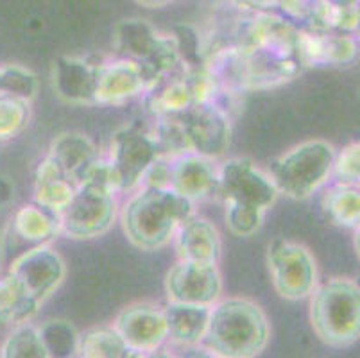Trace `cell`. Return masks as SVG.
<instances>
[{"mask_svg":"<svg viewBox=\"0 0 360 358\" xmlns=\"http://www.w3.org/2000/svg\"><path fill=\"white\" fill-rule=\"evenodd\" d=\"M297 27L278 11L244 8L235 47L240 49L244 59L248 91L281 87L303 72L296 56Z\"/></svg>","mask_w":360,"mask_h":358,"instance_id":"cell-1","label":"cell"},{"mask_svg":"<svg viewBox=\"0 0 360 358\" xmlns=\"http://www.w3.org/2000/svg\"><path fill=\"white\" fill-rule=\"evenodd\" d=\"M269 174L248 158H230L219 165L217 197L226 205V224L237 236H253L278 199Z\"/></svg>","mask_w":360,"mask_h":358,"instance_id":"cell-2","label":"cell"},{"mask_svg":"<svg viewBox=\"0 0 360 358\" xmlns=\"http://www.w3.org/2000/svg\"><path fill=\"white\" fill-rule=\"evenodd\" d=\"M194 213V203L174 190L142 186L124 203L120 221L131 244L142 251H156L165 248L181 222Z\"/></svg>","mask_w":360,"mask_h":358,"instance_id":"cell-3","label":"cell"},{"mask_svg":"<svg viewBox=\"0 0 360 358\" xmlns=\"http://www.w3.org/2000/svg\"><path fill=\"white\" fill-rule=\"evenodd\" d=\"M271 326L265 312L244 298L212 305L210 321L201 344L212 354L224 358H253L267 347Z\"/></svg>","mask_w":360,"mask_h":358,"instance_id":"cell-4","label":"cell"},{"mask_svg":"<svg viewBox=\"0 0 360 358\" xmlns=\"http://www.w3.org/2000/svg\"><path fill=\"white\" fill-rule=\"evenodd\" d=\"M310 323L317 339L330 347H346L360 335V288L348 278L316 285L310 294Z\"/></svg>","mask_w":360,"mask_h":358,"instance_id":"cell-5","label":"cell"},{"mask_svg":"<svg viewBox=\"0 0 360 358\" xmlns=\"http://www.w3.org/2000/svg\"><path fill=\"white\" fill-rule=\"evenodd\" d=\"M335 147L326 140H307L276 158L271 179L278 193L294 201H305L332 181Z\"/></svg>","mask_w":360,"mask_h":358,"instance_id":"cell-6","label":"cell"},{"mask_svg":"<svg viewBox=\"0 0 360 358\" xmlns=\"http://www.w3.org/2000/svg\"><path fill=\"white\" fill-rule=\"evenodd\" d=\"M117 215L119 203L115 193L79 185L60 213V233L74 241H90L110 231Z\"/></svg>","mask_w":360,"mask_h":358,"instance_id":"cell-7","label":"cell"},{"mask_svg":"<svg viewBox=\"0 0 360 358\" xmlns=\"http://www.w3.org/2000/svg\"><path fill=\"white\" fill-rule=\"evenodd\" d=\"M267 265L274 290L287 301L305 300L317 285L314 255L303 244L276 238L267 249Z\"/></svg>","mask_w":360,"mask_h":358,"instance_id":"cell-8","label":"cell"},{"mask_svg":"<svg viewBox=\"0 0 360 358\" xmlns=\"http://www.w3.org/2000/svg\"><path fill=\"white\" fill-rule=\"evenodd\" d=\"M158 158V146L150 131L142 129L135 124L117 131L111 140L108 160L119 177L120 193L139 188L149 167Z\"/></svg>","mask_w":360,"mask_h":358,"instance_id":"cell-9","label":"cell"},{"mask_svg":"<svg viewBox=\"0 0 360 358\" xmlns=\"http://www.w3.org/2000/svg\"><path fill=\"white\" fill-rule=\"evenodd\" d=\"M192 153L201 156H224L231 142V115L219 104L195 103L178 115Z\"/></svg>","mask_w":360,"mask_h":358,"instance_id":"cell-10","label":"cell"},{"mask_svg":"<svg viewBox=\"0 0 360 358\" xmlns=\"http://www.w3.org/2000/svg\"><path fill=\"white\" fill-rule=\"evenodd\" d=\"M165 292L169 303L212 305L221 300L222 278L217 264L178 258L165 278Z\"/></svg>","mask_w":360,"mask_h":358,"instance_id":"cell-11","label":"cell"},{"mask_svg":"<svg viewBox=\"0 0 360 358\" xmlns=\"http://www.w3.org/2000/svg\"><path fill=\"white\" fill-rule=\"evenodd\" d=\"M8 272L24 285L36 301L44 303L63 283L67 265L60 252L49 244H40L16 256Z\"/></svg>","mask_w":360,"mask_h":358,"instance_id":"cell-12","label":"cell"},{"mask_svg":"<svg viewBox=\"0 0 360 358\" xmlns=\"http://www.w3.org/2000/svg\"><path fill=\"white\" fill-rule=\"evenodd\" d=\"M113 328L139 357L158 351L169 337L165 310L153 303H133L122 308Z\"/></svg>","mask_w":360,"mask_h":358,"instance_id":"cell-13","label":"cell"},{"mask_svg":"<svg viewBox=\"0 0 360 358\" xmlns=\"http://www.w3.org/2000/svg\"><path fill=\"white\" fill-rule=\"evenodd\" d=\"M359 54V39L348 32L316 31L300 25L296 32V56L303 68L349 65Z\"/></svg>","mask_w":360,"mask_h":358,"instance_id":"cell-14","label":"cell"},{"mask_svg":"<svg viewBox=\"0 0 360 358\" xmlns=\"http://www.w3.org/2000/svg\"><path fill=\"white\" fill-rule=\"evenodd\" d=\"M217 183L219 165L212 158L198 153L170 158L169 188L194 205L217 197Z\"/></svg>","mask_w":360,"mask_h":358,"instance_id":"cell-15","label":"cell"},{"mask_svg":"<svg viewBox=\"0 0 360 358\" xmlns=\"http://www.w3.org/2000/svg\"><path fill=\"white\" fill-rule=\"evenodd\" d=\"M147 90V81L142 67L136 61L120 58L97 63L96 74V104L120 106Z\"/></svg>","mask_w":360,"mask_h":358,"instance_id":"cell-16","label":"cell"},{"mask_svg":"<svg viewBox=\"0 0 360 358\" xmlns=\"http://www.w3.org/2000/svg\"><path fill=\"white\" fill-rule=\"evenodd\" d=\"M97 63L75 56H61L52 63V90L68 104H96Z\"/></svg>","mask_w":360,"mask_h":358,"instance_id":"cell-17","label":"cell"},{"mask_svg":"<svg viewBox=\"0 0 360 358\" xmlns=\"http://www.w3.org/2000/svg\"><path fill=\"white\" fill-rule=\"evenodd\" d=\"M178 258L199 262V264H219L221 260V235L214 222L194 213L178 228L174 235Z\"/></svg>","mask_w":360,"mask_h":358,"instance_id":"cell-18","label":"cell"},{"mask_svg":"<svg viewBox=\"0 0 360 358\" xmlns=\"http://www.w3.org/2000/svg\"><path fill=\"white\" fill-rule=\"evenodd\" d=\"M188 70H191L188 67L178 68L147 88L142 97L146 110L153 117H176L195 104L191 81H188Z\"/></svg>","mask_w":360,"mask_h":358,"instance_id":"cell-19","label":"cell"},{"mask_svg":"<svg viewBox=\"0 0 360 358\" xmlns=\"http://www.w3.org/2000/svg\"><path fill=\"white\" fill-rule=\"evenodd\" d=\"M165 32L143 18H126L119 22L113 32V47L120 58L146 63L162 45Z\"/></svg>","mask_w":360,"mask_h":358,"instance_id":"cell-20","label":"cell"},{"mask_svg":"<svg viewBox=\"0 0 360 358\" xmlns=\"http://www.w3.org/2000/svg\"><path fill=\"white\" fill-rule=\"evenodd\" d=\"M49 158L61 172L70 177L75 185L79 186L88 167L101 156L96 143L91 142L86 134L81 133H63L52 140L49 147Z\"/></svg>","mask_w":360,"mask_h":358,"instance_id":"cell-21","label":"cell"},{"mask_svg":"<svg viewBox=\"0 0 360 358\" xmlns=\"http://www.w3.org/2000/svg\"><path fill=\"white\" fill-rule=\"evenodd\" d=\"M210 308L206 305L169 303L165 310L167 340L181 347H195L202 343L210 321Z\"/></svg>","mask_w":360,"mask_h":358,"instance_id":"cell-22","label":"cell"},{"mask_svg":"<svg viewBox=\"0 0 360 358\" xmlns=\"http://www.w3.org/2000/svg\"><path fill=\"white\" fill-rule=\"evenodd\" d=\"M77 185L65 176L60 167L45 156L34 174V203L60 215L74 197Z\"/></svg>","mask_w":360,"mask_h":358,"instance_id":"cell-23","label":"cell"},{"mask_svg":"<svg viewBox=\"0 0 360 358\" xmlns=\"http://www.w3.org/2000/svg\"><path fill=\"white\" fill-rule=\"evenodd\" d=\"M13 235L32 245L49 244L60 235V215L44 206L25 205L15 213L11 221Z\"/></svg>","mask_w":360,"mask_h":358,"instance_id":"cell-24","label":"cell"},{"mask_svg":"<svg viewBox=\"0 0 360 358\" xmlns=\"http://www.w3.org/2000/svg\"><path fill=\"white\" fill-rule=\"evenodd\" d=\"M40 305L15 276L8 272L0 278V326L29 323L38 314Z\"/></svg>","mask_w":360,"mask_h":358,"instance_id":"cell-25","label":"cell"},{"mask_svg":"<svg viewBox=\"0 0 360 358\" xmlns=\"http://www.w3.org/2000/svg\"><path fill=\"white\" fill-rule=\"evenodd\" d=\"M359 20V6L340 4L335 0H312V8L305 25L316 31L356 34Z\"/></svg>","mask_w":360,"mask_h":358,"instance_id":"cell-26","label":"cell"},{"mask_svg":"<svg viewBox=\"0 0 360 358\" xmlns=\"http://www.w3.org/2000/svg\"><path fill=\"white\" fill-rule=\"evenodd\" d=\"M321 206L333 224L340 228H356L360 221V190L359 185L337 183L325 186Z\"/></svg>","mask_w":360,"mask_h":358,"instance_id":"cell-27","label":"cell"},{"mask_svg":"<svg viewBox=\"0 0 360 358\" xmlns=\"http://www.w3.org/2000/svg\"><path fill=\"white\" fill-rule=\"evenodd\" d=\"M75 357L81 358H133L139 357L129 350L113 326L90 328L77 337Z\"/></svg>","mask_w":360,"mask_h":358,"instance_id":"cell-28","label":"cell"},{"mask_svg":"<svg viewBox=\"0 0 360 358\" xmlns=\"http://www.w3.org/2000/svg\"><path fill=\"white\" fill-rule=\"evenodd\" d=\"M0 357L4 358H51L40 337L38 326L22 323L13 326V331L2 344Z\"/></svg>","mask_w":360,"mask_h":358,"instance_id":"cell-29","label":"cell"},{"mask_svg":"<svg viewBox=\"0 0 360 358\" xmlns=\"http://www.w3.org/2000/svg\"><path fill=\"white\" fill-rule=\"evenodd\" d=\"M38 75L22 65H0V95L20 98L31 104L38 95Z\"/></svg>","mask_w":360,"mask_h":358,"instance_id":"cell-30","label":"cell"},{"mask_svg":"<svg viewBox=\"0 0 360 358\" xmlns=\"http://www.w3.org/2000/svg\"><path fill=\"white\" fill-rule=\"evenodd\" d=\"M40 337L49 351V357H74L77 347V337L75 331L67 321H47L38 326Z\"/></svg>","mask_w":360,"mask_h":358,"instance_id":"cell-31","label":"cell"},{"mask_svg":"<svg viewBox=\"0 0 360 358\" xmlns=\"http://www.w3.org/2000/svg\"><path fill=\"white\" fill-rule=\"evenodd\" d=\"M31 104L20 98L0 95V142L18 136L27 127Z\"/></svg>","mask_w":360,"mask_h":358,"instance_id":"cell-32","label":"cell"},{"mask_svg":"<svg viewBox=\"0 0 360 358\" xmlns=\"http://www.w3.org/2000/svg\"><path fill=\"white\" fill-rule=\"evenodd\" d=\"M174 38L178 44L179 56L188 68H199L205 65L202 51V34L198 27L191 24H181L174 29Z\"/></svg>","mask_w":360,"mask_h":358,"instance_id":"cell-33","label":"cell"},{"mask_svg":"<svg viewBox=\"0 0 360 358\" xmlns=\"http://www.w3.org/2000/svg\"><path fill=\"white\" fill-rule=\"evenodd\" d=\"M332 179L337 183L359 185L360 179V143L352 142L340 151H335L333 158Z\"/></svg>","mask_w":360,"mask_h":358,"instance_id":"cell-34","label":"cell"},{"mask_svg":"<svg viewBox=\"0 0 360 358\" xmlns=\"http://www.w3.org/2000/svg\"><path fill=\"white\" fill-rule=\"evenodd\" d=\"M310 8H312V0H278L274 11L285 16L296 25H305L310 15Z\"/></svg>","mask_w":360,"mask_h":358,"instance_id":"cell-35","label":"cell"},{"mask_svg":"<svg viewBox=\"0 0 360 358\" xmlns=\"http://www.w3.org/2000/svg\"><path fill=\"white\" fill-rule=\"evenodd\" d=\"M235 2L251 11H274L278 0H235Z\"/></svg>","mask_w":360,"mask_h":358,"instance_id":"cell-36","label":"cell"},{"mask_svg":"<svg viewBox=\"0 0 360 358\" xmlns=\"http://www.w3.org/2000/svg\"><path fill=\"white\" fill-rule=\"evenodd\" d=\"M135 2H136V4L143 6V8L156 9V8H165L167 4L174 2V0H135Z\"/></svg>","mask_w":360,"mask_h":358,"instance_id":"cell-37","label":"cell"},{"mask_svg":"<svg viewBox=\"0 0 360 358\" xmlns=\"http://www.w3.org/2000/svg\"><path fill=\"white\" fill-rule=\"evenodd\" d=\"M335 2H340V4H353V6H359V0H335Z\"/></svg>","mask_w":360,"mask_h":358,"instance_id":"cell-38","label":"cell"}]
</instances>
